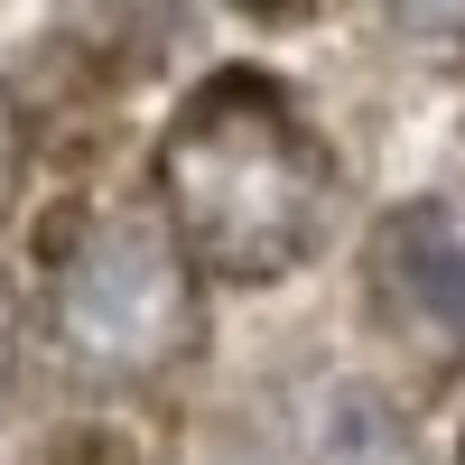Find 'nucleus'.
<instances>
[{
    "mask_svg": "<svg viewBox=\"0 0 465 465\" xmlns=\"http://www.w3.org/2000/svg\"><path fill=\"white\" fill-rule=\"evenodd\" d=\"M242 10H270V19H307V10H326V0H242Z\"/></svg>",
    "mask_w": 465,
    "mask_h": 465,
    "instance_id": "obj_7",
    "label": "nucleus"
},
{
    "mask_svg": "<svg viewBox=\"0 0 465 465\" xmlns=\"http://www.w3.org/2000/svg\"><path fill=\"white\" fill-rule=\"evenodd\" d=\"M391 28L429 65H465V0H391Z\"/></svg>",
    "mask_w": 465,
    "mask_h": 465,
    "instance_id": "obj_4",
    "label": "nucleus"
},
{
    "mask_svg": "<svg viewBox=\"0 0 465 465\" xmlns=\"http://www.w3.org/2000/svg\"><path fill=\"white\" fill-rule=\"evenodd\" d=\"M47 335L103 391H140V381L177 372L196 344V261H186L177 223L131 205L74 223L47 261Z\"/></svg>",
    "mask_w": 465,
    "mask_h": 465,
    "instance_id": "obj_2",
    "label": "nucleus"
},
{
    "mask_svg": "<svg viewBox=\"0 0 465 465\" xmlns=\"http://www.w3.org/2000/svg\"><path fill=\"white\" fill-rule=\"evenodd\" d=\"M10 363H19V307H10V289H0V391H10Z\"/></svg>",
    "mask_w": 465,
    "mask_h": 465,
    "instance_id": "obj_6",
    "label": "nucleus"
},
{
    "mask_svg": "<svg viewBox=\"0 0 465 465\" xmlns=\"http://www.w3.org/2000/svg\"><path fill=\"white\" fill-rule=\"evenodd\" d=\"M159 196L196 270L280 280L335 223V159L270 84L223 74L177 112V131L159 149Z\"/></svg>",
    "mask_w": 465,
    "mask_h": 465,
    "instance_id": "obj_1",
    "label": "nucleus"
},
{
    "mask_svg": "<svg viewBox=\"0 0 465 465\" xmlns=\"http://www.w3.org/2000/svg\"><path fill=\"white\" fill-rule=\"evenodd\" d=\"M372 317L410 354L456 363L465 354V205H401L372 232Z\"/></svg>",
    "mask_w": 465,
    "mask_h": 465,
    "instance_id": "obj_3",
    "label": "nucleus"
},
{
    "mask_svg": "<svg viewBox=\"0 0 465 465\" xmlns=\"http://www.w3.org/2000/svg\"><path fill=\"white\" fill-rule=\"evenodd\" d=\"M10 186H19V112L0 103V205H10Z\"/></svg>",
    "mask_w": 465,
    "mask_h": 465,
    "instance_id": "obj_5",
    "label": "nucleus"
}]
</instances>
